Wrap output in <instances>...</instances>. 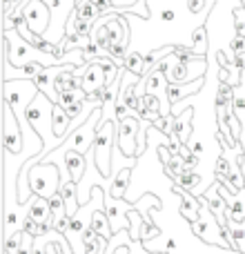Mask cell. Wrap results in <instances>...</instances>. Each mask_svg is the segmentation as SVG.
<instances>
[{
	"mask_svg": "<svg viewBox=\"0 0 245 254\" xmlns=\"http://www.w3.org/2000/svg\"><path fill=\"white\" fill-rule=\"evenodd\" d=\"M4 58H7L13 67H22V65H29V63H40V65H45V67L61 65V61H58L56 56L38 52L25 36H20L18 29L4 31Z\"/></svg>",
	"mask_w": 245,
	"mask_h": 254,
	"instance_id": "obj_1",
	"label": "cell"
},
{
	"mask_svg": "<svg viewBox=\"0 0 245 254\" xmlns=\"http://www.w3.org/2000/svg\"><path fill=\"white\" fill-rule=\"evenodd\" d=\"M119 134V123L114 119L103 121L96 131V140H94V163L96 170L103 179H112V145Z\"/></svg>",
	"mask_w": 245,
	"mask_h": 254,
	"instance_id": "obj_2",
	"label": "cell"
},
{
	"mask_svg": "<svg viewBox=\"0 0 245 254\" xmlns=\"http://www.w3.org/2000/svg\"><path fill=\"white\" fill-rule=\"evenodd\" d=\"M101 123H103V110H101V105H98L96 110L92 112V116H89L80 127H76V129L69 134V138H67L65 143L58 145L54 152L65 154L67 149H74V152H80V154H89V149L94 147L96 131H98V127H101Z\"/></svg>",
	"mask_w": 245,
	"mask_h": 254,
	"instance_id": "obj_3",
	"label": "cell"
},
{
	"mask_svg": "<svg viewBox=\"0 0 245 254\" xmlns=\"http://www.w3.org/2000/svg\"><path fill=\"white\" fill-rule=\"evenodd\" d=\"M52 9V25H49L45 40L54 45H61L67 36V22H69L71 13L76 11L78 0H45Z\"/></svg>",
	"mask_w": 245,
	"mask_h": 254,
	"instance_id": "obj_4",
	"label": "cell"
},
{
	"mask_svg": "<svg viewBox=\"0 0 245 254\" xmlns=\"http://www.w3.org/2000/svg\"><path fill=\"white\" fill-rule=\"evenodd\" d=\"M31 194L52 198L61 190V174L56 170V163H36L29 170Z\"/></svg>",
	"mask_w": 245,
	"mask_h": 254,
	"instance_id": "obj_5",
	"label": "cell"
},
{
	"mask_svg": "<svg viewBox=\"0 0 245 254\" xmlns=\"http://www.w3.org/2000/svg\"><path fill=\"white\" fill-rule=\"evenodd\" d=\"M18 11H22L27 16V25L34 34H47L49 25H52V9L45 0H22Z\"/></svg>",
	"mask_w": 245,
	"mask_h": 254,
	"instance_id": "obj_6",
	"label": "cell"
},
{
	"mask_svg": "<svg viewBox=\"0 0 245 254\" xmlns=\"http://www.w3.org/2000/svg\"><path fill=\"white\" fill-rule=\"evenodd\" d=\"M143 121L138 116H127L125 121L119 123V134H116V145H119V152L127 158L138 156V131Z\"/></svg>",
	"mask_w": 245,
	"mask_h": 254,
	"instance_id": "obj_7",
	"label": "cell"
},
{
	"mask_svg": "<svg viewBox=\"0 0 245 254\" xmlns=\"http://www.w3.org/2000/svg\"><path fill=\"white\" fill-rule=\"evenodd\" d=\"M22 136H25V131H22L20 123H18L11 105L4 103V114H2V147H4V152L13 154V156H20Z\"/></svg>",
	"mask_w": 245,
	"mask_h": 254,
	"instance_id": "obj_8",
	"label": "cell"
},
{
	"mask_svg": "<svg viewBox=\"0 0 245 254\" xmlns=\"http://www.w3.org/2000/svg\"><path fill=\"white\" fill-rule=\"evenodd\" d=\"M76 74L80 76V87L83 92L87 94H101L103 96V89L107 87V80H105V63L103 58H96V61H89L87 65L80 67V71L76 69Z\"/></svg>",
	"mask_w": 245,
	"mask_h": 254,
	"instance_id": "obj_9",
	"label": "cell"
},
{
	"mask_svg": "<svg viewBox=\"0 0 245 254\" xmlns=\"http://www.w3.org/2000/svg\"><path fill=\"white\" fill-rule=\"evenodd\" d=\"M103 210H105L107 216H110L112 232H121V230H129L131 221H129L127 210H136V205H129V203H125L122 198H112L110 203L105 201V207H103Z\"/></svg>",
	"mask_w": 245,
	"mask_h": 254,
	"instance_id": "obj_10",
	"label": "cell"
},
{
	"mask_svg": "<svg viewBox=\"0 0 245 254\" xmlns=\"http://www.w3.org/2000/svg\"><path fill=\"white\" fill-rule=\"evenodd\" d=\"M172 192L179 196V212L183 219H187L189 223H194V221L201 216V205L203 203L198 201V196H192V194L187 192V190H183L179 183L172 188Z\"/></svg>",
	"mask_w": 245,
	"mask_h": 254,
	"instance_id": "obj_11",
	"label": "cell"
},
{
	"mask_svg": "<svg viewBox=\"0 0 245 254\" xmlns=\"http://www.w3.org/2000/svg\"><path fill=\"white\" fill-rule=\"evenodd\" d=\"M203 85H205V76L192 80V83H170L167 85V103H170V105H179V103L185 101L187 96H194Z\"/></svg>",
	"mask_w": 245,
	"mask_h": 254,
	"instance_id": "obj_12",
	"label": "cell"
},
{
	"mask_svg": "<svg viewBox=\"0 0 245 254\" xmlns=\"http://www.w3.org/2000/svg\"><path fill=\"white\" fill-rule=\"evenodd\" d=\"M192 225V232L196 234L201 241H205V243H210V246H219V248H225V250H230L228 248V243L223 241V237H221V232L216 234V230H219V223L212 228V221H205V219H201L198 216L194 223H189Z\"/></svg>",
	"mask_w": 245,
	"mask_h": 254,
	"instance_id": "obj_13",
	"label": "cell"
},
{
	"mask_svg": "<svg viewBox=\"0 0 245 254\" xmlns=\"http://www.w3.org/2000/svg\"><path fill=\"white\" fill-rule=\"evenodd\" d=\"M194 114H196V110L189 105V107H185V110L181 112L179 116H174L172 134H174L176 138L181 140V143H189V138H192V131H194Z\"/></svg>",
	"mask_w": 245,
	"mask_h": 254,
	"instance_id": "obj_14",
	"label": "cell"
},
{
	"mask_svg": "<svg viewBox=\"0 0 245 254\" xmlns=\"http://www.w3.org/2000/svg\"><path fill=\"white\" fill-rule=\"evenodd\" d=\"M61 67H62V65L45 67V69L34 78V83L38 85V89H40V92H43L52 103H58V96H61V94L56 92V76H58V71H61Z\"/></svg>",
	"mask_w": 245,
	"mask_h": 254,
	"instance_id": "obj_15",
	"label": "cell"
},
{
	"mask_svg": "<svg viewBox=\"0 0 245 254\" xmlns=\"http://www.w3.org/2000/svg\"><path fill=\"white\" fill-rule=\"evenodd\" d=\"M65 158V167H67V174H69L71 181L80 183L85 176V167H87V154H80V152H74V149H67L62 154Z\"/></svg>",
	"mask_w": 245,
	"mask_h": 254,
	"instance_id": "obj_16",
	"label": "cell"
},
{
	"mask_svg": "<svg viewBox=\"0 0 245 254\" xmlns=\"http://www.w3.org/2000/svg\"><path fill=\"white\" fill-rule=\"evenodd\" d=\"M27 216H31L34 221H40V223H47L49 216H52L49 198L38 196V194H31V198L27 201Z\"/></svg>",
	"mask_w": 245,
	"mask_h": 254,
	"instance_id": "obj_17",
	"label": "cell"
},
{
	"mask_svg": "<svg viewBox=\"0 0 245 254\" xmlns=\"http://www.w3.org/2000/svg\"><path fill=\"white\" fill-rule=\"evenodd\" d=\"M20 203H7L4 207V228H2V234L4 239H9L11 234H16L18 230H22V221H20Z\"/></svg>",
	"mask_w": 245,
	"mask_h": 254,
	"instance_id": "obj_18",
	"label": "cell"
},
{
	"mask_svg": "<svg viewBox=\"0 0 245 254\" xmlns=\"http://www.w3.org/2000/svg\"><path fill=\"white\" fill-rule=\"evenodd\" d=\"M167 85H170L167 76L161 69H152L147 74V78H145V94H156V96L163 94V96H167Z\"/></svg>",
	"mask_w": 245,
	"mask_h": 254,
	"instance_id": "obj_19",
	"label": "cell"
},
{
	"mask_svg": "<svg viewBox=\"0 0 245 254\" xmlns=\"http://www.w3.org/2000/svg\"><path fill=\"white\" fill-rule=\"evenodd\" d=\"M129 176H131V167H122L114 174L112 179V185H110V196L112 198H125L127 194V185H129Z\"/></svg>",
	"mask_w": 245,
	"mask_h": 254,
	"instance_id": "obj_20",
	"label": "cell"
},
{
	"mask_svg": "<svg viewBox=\"0 0 245 254\" xmlns=\"http://www.w3.org/2000/svg\"><path fill=\"white\" fill-rule=\"evenodd\" d=\"M89 228L94 230V232L96 234H101L103 239H107V241H110L112 239V223H110V216H107V212L103 210H94L92 212V221H89Z\"/></svg>",
	"mask_w": 245,
	"mask_h": 254,
	"instance_id": "obj_21",
	"label": "cell"
},
{
	"mask_svg": "<svg viewBox=\"0 0 245 254\" xmlns=\"http://www.w3.org/2000/svg\"><path fill=\"white\" fill-rule=\"evenodd\" d=\"M207 45H210V34H207V27L205 25H198L196 29L192 31V49H194V54L205 58Z\"/></svg>",
	"mask_w": 245,
	"mask_h": 254,
	"instance_id": "obj_22",
	"label": "cell"
},
{
	"mask_svg": "<svg viewBox=\"0 0 245 254\" xmlns=\"http://www.w3.org/2000/svg\"><path fill=\"white\" fill-rule=\"evenodd\" d=\"M122 67H125L127 71H131V74L145 78V56L140 52H129V54H127Z\"/></svg>",
	"mask_w": 245,
	"mask_h": 254,
	"instance_id": "obj_23",
	"label": "cell"
},
{
	"mask_svg": "<svg viewBox=\"0 0 245 254\" xmlns=\"http://www.w3.org/2000/svg\"><path fill=\"white\" fill-rule=\"evenodd\" d=\"M232 29L237 36H245V4L232 7Z\"/></svg>",
	"mask_w": 245,
	"mask_h": 254,
	"instance_id": "obj_24",
	"label": "cell"
},
{
	"mask_svg": "<svg viewBox=\"0 0 245 254\" xmlns=\"http://www.w3.org/2000/svg\"><path fill=\"white\" fill-rule=\"evenodd\" d=\"M176 183H179L183 190H187V192H194V190L201 185V176H198L194 170L192 172H183V174L176 179Z\"/></svg>",
	"mask_w": 245,
	"mask_h": 254,
	"instance_id": "obj_25",
	"label": "cell"
},
{
	"mask_svg": "<svg viewBox=\"0 0 245 254\" xmlns=\"http://www.w3.org/2000/svg\"><path fill=\"white\" fill-rule=\"evenodd\" d=\"M22 241H25V230H18L16 234H11L9 239H4V254H16Z\"/></svg>",
	"mask_w": 245,
	"mask_h": 254,
	"instance_id": "obj_26",
	"label": "cell"
},
{
	"mask_svg": "<svg viewBox=\"0 0 245 254\" xmlns=\"http://www.w3.org/2000/svg\"><path fill=\"white\" fill-rule=\"evenodd\" d=\"M154 129H161L163 134H167L170 136L172 134V125H174V114H163V116H158L156 121H154Z\"/></svg>",
	"mask_w": 245,
	"mask_h": 254,
	"instance_id": "obj_27",
	"label": "cell"
},
{
	"mask_svg": "<svg viewBox=\"0 0 245 254\" xmlns=\"http://www.w3.org/2000/svg\"><path fill=\"white\" fill-rule=\"evenodd\" d=\"M230 170H232V165H230L228 158H225V156H219V161H216V165H214V174H216V179H219V183H221L223 179H228Z\"/></svg>",
	"mask_w": 245,
	"mask_h": 254,
	"instance_id": "obj_28",
	"label": "cell"
},
{
	"mask_svg": "<svg viewBox=\"0 0 245 254\" xmlns=\"http://www.w3.org/2000/svg\"><path fill=\"white\" fill-rule=\"evenodd\" d=\"M232 107H234V114H237L241 121H245V94L239 92V87H237V94H234Z\"/></svg>",
	"mask_w": 245,
	"mask_h": 254,
	"instance_id": "obj_29",
	"label": "cell"
},
{
	"mask_svg": "<svg viewBox=\"0 0 245 254\" xmlns=\"http://www.w3.org/2000/svg\"><path fill=\"white\" fill-rule=\"evenodd\" d=\"M230 52L237 56V54H245V36H234L230 40Z\"/></svg>",
	"mask_w": 245,
	"mask_h": 254,
	"instance_id": "obj_30",
	"label": "cell"
},
{
	"mask_svg": "<svg viewBox=\"0 0 245 254\" xmlns=\"http://www.w3.org/2000/svg\"><path fill=\"white\" fill-rule=\"evenodd\" d=\"M205 7H207V0H187V11L192 13V16L203 13V9Z\"/></svg>",
	"mask_w": 245,
	"mask_h": 254,
	"instance_id": "obj_31",
	"label": "cell"
},
{
	"mask_svg": "<svg viewBox=\"0 0 245 254\" xmlns=\"http://www.w3.org/2000/svg\"><path fill=\"white\" fill-rule=\"evenodd\" d=\"M16 254H34V237H29V234L25 232V241L20 243Z\"/></svg>",
	"mask_w": 245,
	"mask_h": 254,
	"instance_id": "obj_32",
	"label": "cell"
},
{
	"mask_svg": "<svg viewBox=\"0 0 245 254\" xmlns=\"http://www.w3.org/2000/svg\"><path fill=\"white\" fill-rule=\"evenodd\" d=\"M189 149H192L194 154H198V156H201L203 152H205V145H203V140L201 138H189V145H187Z\"/></svg>",
	"mask_w": 245,
	"mask_h": 254,
	"instance_id": "obj_33",
	"label": "cell"
},
{
	"mask_svg": "<svg viewBox=\"0 0 245 254\" xmlns=\"http://www.w3.org/2000/svg\"><path fill=\"white\" fill-rule=\"evenodd\" d=\"M176 20V11L172 7H167V9H163L161 11V22H165V25H170V22H174Z\"/></svg>",
	"mask_w": 245,
	"mask_h": 254,
	"instance_id": "obj_34",
	"label": "cell"
},
{
	"mask_svg": "<svg viewBox=\"0 0 245 254\" xmlns=\"http://www.w3.org/2000/svg\"><path fill=\"white\" fill-rule=\"evenodd\" d=\"M112 4H114V9L119 11V9H129V7H134V4H138V0H112Z\"/></svg>",
	"mask_w": 245,
	"mask_h": 254,
	"instance_id": "obj_35",
	"label": "cell"
},
{
	"mask_svg": "<svg viewBox=\"0 0 245 254\" xmlns=\"http://www.w3.org/2000/svg\"><path fill=\"white\" fill-rule=\"evenodd\" d=\"M176 250V241L174 239H167V248H165V252H174Z\"/></svg>",
	"mask_w": 245,
	"mask_h": 254,
	"instance_id": "obj_36",
	"label": "cell"
},
{
	"mask_svg": "<svg viewBox=\"0 0 245 254\" xmlns=\"http://www.w3.org/2000/svg\"><path fill=\"white\" fill-rule=\"evenodd\" d=\"M243 131H245V121H243Z\"/></svg>",
	"mask_w": 245,
	"mask_h": 254,
	"instance_id": "obj_37",
	"label": "cell"
}]
</instances>
